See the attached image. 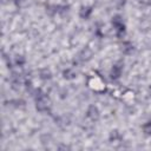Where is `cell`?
<instances>
[{"instance_id": "13", "label": "cell", "mask_w": 151, "mask_h": 151, "mask_svg": "<svg viewBox=\"0 0 151 151\" xmlns=\"http://www.w3.org/2000/svg\"><path fill=\"white\" fill-rule=\"evenodd\" d=\"M25 63H26V59H25L24 55H17V57H15V64H17L18 66H22Z\"/></svg>"}, {"instance_id": "3", "label": "cell", "mask_w": 151, "mask_h": 151, "mask_svg": "<svg viewBox=\"0 0 151 151\" xmlns=\"http://www.w3.org/2000/svg\"><path fill=\"white\" fill-rule=\"evenodd\" d=\"M86 116L91 120H97L99 118V116H100V112H99V110H98V107L96 105H90L87 107V110H86Z\"/></svg>"}, {"instance_id": "5", "label": "cell", "mask_w": 151, "mask_h": 151, "mask_svg": "<svg viewBox=\"0 0 151 151\" xmlns=\"http://www.w3.org/2000/svg\"><path fill=\"white\" fill-rule=\"evenodd\" d=\"M122 66H119V65H113L112 66V68H111V71H110V77L112 78V79H118L120 76H122Z\"/></svg>"}, {"instance_id": "1", "label": "cell", "mask_w": 151, "mask_h": 151, "mask_svg": "<svg viewBox=\"0 0 151 151\" xmlns=\"http://www.w3.org/2000/svg\"><path fill=\"white\" fill-rule=\"evenodd\" d=\"M87 85H88V87H90L91 90H93V91H96V92H101V91H104V88H105V83H104V80H103L100 77H98V76L91 77V78L88 79V81H87Z\"/></svg>"}, {"instance_id": "12", "label": "cell", "mask_w": 151, "mask_h": 151, "mask_svg": "<svg viewBox=\"0 0 151 151\" xmlns=\"http://www.w3.org/2000/svg\"><path fill=\"white\" fill-rule=\"evenodd\" d=\"M143 131L145 134H151V120L146 122L144 125H143Z\"/></svg>"}, {"instance_id": "8", "label": "cell", "mask_w": 151, "mask_h": 151, "mask_svg": "<svg viewBox=\"0 0 151 151\" xmlns=\"http://www.w3.org/2000/svg\"><path fill=\"white\" fill-rule=\"evenodd\" d=\"M63 77L66 79V80H72L77 77V72L73 70V68H66L64 70L63 72Z\"/></svg>"}, {"instance_id": "2", "label": "cell", "mask_w": 151, "mask_h": 151, "mask_svg": "<svg viewBox=\"0 0 151 151\" xmlns=\"http://www.w3.org/2000/svg\"><path fill=\"white\" fill-rule=\"evenodd\" d=\"M37 110L40 111V112H46L47 110H50V103L47 101L46 99V96L37 99V105H35Z\"/></svg>"}, {"instance_id": "9", "label": "cell", "mask_w": 151, "mask_h": 151, "mask_svg": "<svg viewBox=\"0 0 151 151\" xmlns=\"http://www.w3.org/2000/svg\"><path fill=\"white\" fill-rule=\"evenodd\" d=\"M122 51H123V53H125V54H130V53H132V51H133V45H132L131 42H129V41H125V42H123V45H122Z\"/></svg>"}, {"instance_id": "11", "label": "cell", "mask_w": 151, "mask_h": 151, "mask_svg": "<svg viewBox=\"0 0 151 151\" xmlns=\"http://www.w3.org/2000/svg\"><path fill=\"white\" fill-rule=\"evenodd\" d=\"M91 58H92V51H91V50L87 51V48H85V50L81 51V53H80V59H81V60L87 61V60H90Z\"/></svg>"}, {"instance_id": "7", "label": "cell", "mask_w": 151, "mask_h": 151, "mask_svg": "<svg viewBox=\"0 0 151 151\" xmlns=\"http://www.w3.org/2000/svg\"><path fill=\"white\" fill-rule=\"evenodd\" d=\"M39 78L42 79V80H48V79L52 78V72L50 71V68L44 67L39 71Z\"/></svg>"}, {"instance_id": "4", "label": "cell", "mask_w": 151, "mask_h": 151, "mask_svg": "<svg viewBox=\"0 0 151 151\" xmlns=\"http://www.w3.org/2000/svg\"><path fill=\"white\" fill-rule=\"evenodd\" d=\"M112 25L114 26L118 33H123L125 31V25L123 24V19L120 15H114L112 18Z\"/></svg>"}, {"instance_id": "10", "label": "cell", "mask_w": 151, "mask_h": 151, "mask_svg": "<svg viewBox=\"0 0 151 151\" xmlns=\"http://www.w3.org/2000/svg\"><path fill=\"white\" fill-rule=\"evenodd\" d=\"M110 142L113 143V142H117V140H120L122 139V134L118 132V130H112L110 132V137H109Z\"/></svg>"}, {"instance_id": "6", "label": "cell", "mask_w": 151, "mask_h": 151, "mask_svg": "<svg viewBox=\"0 0 151 151\" xmlns=\"http://www.w3.org/2000/svg\"><path fill=\"white\" fill-rule=\"evenodd\" d=\"M91 14H92V7L88 6H83L79 11V17L81 19H88Z\"/></svg>"}, {"instance_id": "14", "label": "cell", "mask_w": 151, "mask_h": 151, "mask_svg": "<svg viewBox=\"0 0 151 151\" xmlns=\"http://www.w3.org/2000/svg\"><path fill=\"white\" fill-rule=\"evenodd\" d=\"M27 2H28V0H15V4L18 7H25L27 5Z\"/></svg>"}]
</instances>
